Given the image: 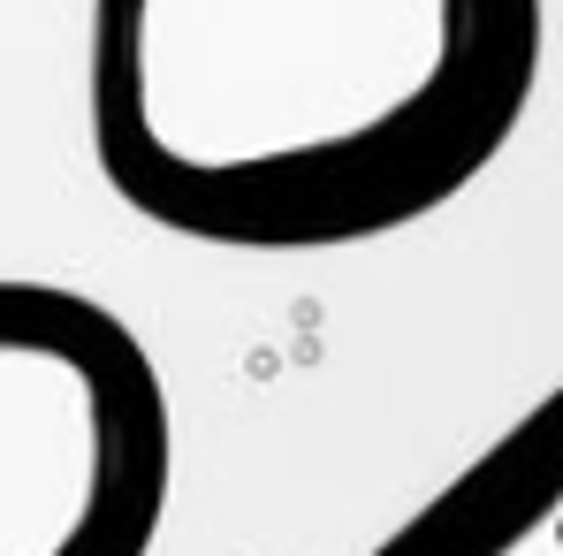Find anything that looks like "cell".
I'll return each mask as SVG.
<instances>
[{
	"label": "cell",
	"instance_id": "6da1fadb",
	"mask_svg": "<svg viewBox=\"0 0 563 556\" xmlns=\"http://www.w3.org/2000/svg\"><path fill=\"white\" fill-rule=\"evenodd\" d=\"M541 54V0H92V161L168 237L343 252L479 184Z\"/></svg>",
	"mask_w": 563,
	"mask_h": 556
},
{
	"label": "cell",
	"instance_id": "7a4b0ae2",
	"mask_svg": "<svg viewBox=\"0 0 563 556\" xmlns=\"http://www.w3.org/2000/svg\"><path fill=\"white\" fill-rule=\"evenodd\" d=\"M168 488L176 419L130 320L0 275V556H153Z\"/></svg>",
	"mask_w": 563,
	"mask_h": 556
},
{
	"label": "cell",
	"instance_id": "3957f363",
	"mask_svg": "<svg viewBox=\"0 0 563 556\" xmlns=\"http://www.w3.org/2000/svg\"><path fill=\"white\" fill-rule=\"evenodd\" d=\"M366 556H563V396L533 404Z\"/></svg>",
	"mask_w": 563,
	"mask_h": 556
}]
</instances>
